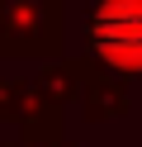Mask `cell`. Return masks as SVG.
Returning <instances> with one entry per match:
<instances>
[{"instance_id":"obj_1","label":"cell","mask_w":142,"mask_h":147,"mask_svg":"<svg viewBox=\"0 0 142 147\" xmlns=\"http://www.w3.org/2000/svg\"><path fill=\"white\" fill-rule=\"evenodd\" d=\"M90 43L104 62L142 71V0H104L90 19Z\"/></svg>"}]
</instances>
